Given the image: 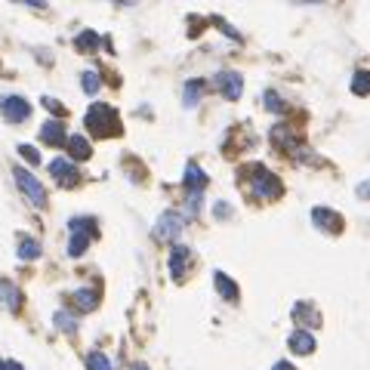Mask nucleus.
Listing matches in <instances>:
<instances>
[{"label":"nucleus","instance_id":"10","mask_svg":"<svg viewBox=\"0 0 370 370\" xmlns=\"http://www.w3.org/2000/svg\"><path fill=\"white\" fill-rule=\"evenodd\" d=\"M0 305L6 312H19L22 308V290L13 284L10 278H0Z\"/></svg>","mask_w":370,"mask_h":370},{"label":"nucleus","instance_id":"26","mask_svg":"<svg viewBox=\"0 0 370 370\" xmlns=\"http://www.w3.org/2000/svg\"><path fill=\"white\" fill-rule=\"evenodd\" d=\"M266 108H269V111H284V102H281L278 93H271V90L266 93Z\"/></svg>","mask_w":370,"mask_h":370},{"label":"nucleus","instance_id":"4","mask_svg":"<svg viewBox=\"0 0 370 370\" xmlns=\"http://www.w3.org/2000/svg\"><path fill=\"white\" fill-rule=\"evenodd\" d=\"M13 176H16V185L22 189V195L28 198L34 207H47V189L38 182V176H34L31 170H25V167H16Z\"/></svg>","mask_w":370,"mask_h":370},{"label":"nucleus","instance_id":"18","mask_svg":"<svg viewBox=\"0 0 370 370\" xmlns=\"http://www.w3.org/2000/svg\"><path fill=\"white\" fill-rule=\"evenodd\" d=\"M68 152H72V157H77V161H86L93 152H90V142H86L84 136H68Z\"/></svg>","mask_w":370,"mask_h":370},{"label":"nucleus","instance_id":"25","mask_svg":"<svg viewBox=\"0 0 370 370\" xmlns=\"http://www.w3.org/2000/svg\"><path fill=\"white\" fill-rule=\"evenodd\" d=\"M99 84H102V81H99V74H96V72H84V74H81V86H84V93H90V96H93L96 90H99Z\"/></svg>","mask_w":370,"mask_h":370},{"label":"nucleus","instance_id":"24","mask_svg":"<svg viewBox=\"0 0 370 370\" xmlns=\"http://www.w3.org/2000/svg\"><path fill=\"white\" fill-rule=\"evenodd\" d=\"M201 90H204V84L201 81H191V84H185V105H198V99H201Z\"/></svg>","mask_w":370,"mask_h":370},{"label":"nucleus","instance_id":"19","mask_svg":"<svg viewBox=\"0 0 370 370\" xmlns=\"http://www.w3.org/2000/svg\"><path fill=\"white\" fill-rule=\"evenodd\" d=\"M52 324L62 330V333H74L77 330V318L74 315H68L65 308H59V312H52Z\"/></svg>","mask_w":370,"mask_h":370},{"label":"nucleus","instance_id":"12","mask_svg":"<svg viewBox=\"0 0 370 370\" xmlns=\"http://www.w3.org/2000/svg\"><path fill=\"white\" fill-rule=\"evenodd\" d=\"M40 139L47 145H68V136H65V127H62V120H47L40 127Z\"/></svg>","mask_w":370,"mask_h":370},{"label":"nucleus","instance_id":"17","mask_svg":"<svg viewBox=\"0 0 370 370\" xmlns=\"http://www.w3.org/2000/svg\"><path fill=\"white\" fill-rule=\"evenodd\" d=\"M293 318H296L299 324H315V327H318L321 315H318V308H315L312 303H296V305H293Z\"/></svg>","mask_w":370,"mask_h":370},{"label":"nucleus","instance_id":"27","mask_svg":"<svg viewBox=\"0 0 370 370\" xmlns=\"http://www.w3.org/2000/svg\"><path fill=\"white\" fill-rule=\"evenodd\" d=\"M19 155L25 157L28 164H38L40 161V155H38V148H31V145H19Z\"/></svg>","mask_w":370,"mask_h":370},{"label":"nucleus","instance_id":"1","mask_svg":"<svg viewBox=\"0 0 370 370\" xmlns=\"http://www.w3.org/2000/svg\"><path fill=\"white\" fill-rule=\"evenodd\" d=\"M84 123L90 127L93 136H102V139L120 136V118H118V111H114L111 105H102V102L90 105V111H86Z\"/></svg>","mask_w":370,"mask_h":370},{"label":"nucleus","instance_id":"20","mask_svg":"<svg viewBox=\"0 0 370 370\" xmlns=\"http://www.w3.org/2000/svg\"><path fill=\"white\" fill-rule=\"evenodd\" d=\"M86 370H114V367H111L108 355L96 349V352H90V355H86Z\"/></svg>","mask_w":370,"mask_h":370},{"label":"nucleus","instance_id":"33","mask_svg":"<svg viewBox=\"0 0 370 370\" xmlns=\"http://www.w3.org/2000/svg\"><path fill=\"white\" fill-rule=\"evenodd\" d=\"M133 370H148V367H145V364H136V367H133Z\"/></svg>","mask_w":370,"mask_h":370},{"label":"nucleus","instance_id":"7","mask_svg":"<svg viewBox=\"0 0 370 370\" xmlns=\"http://www.w3.org/2000/svg\"><path fill=\"white\" fill-rule=\"evenodd\" d=\"M50 176H56L59 185H65V189H74L77 185V167L72 161H65V157H52V161L47 164Z\"/></svg>","mask_w":370,"mask_h":370},{"label":"nucleus","instance_id":"31","mask_svg":"<svg viewBox=\"0 0 370 370\" xmlns=\"http://www.w3.org/2000/svg\"><path fill=\"white\" fill-rule=\"evenodd\" d=\"M271 370H296L293 364H290V361H278V364L275 367H271Z\"/></svg>","mask_w":370,"mask_h":370},{"label":"nucleus","instance_id":"3","mask_svg":"<svg viewBox=\"0 0 370 370\" xmlns=\"http://www.w3.org/2000/svg\"><path fill=\"white\" fill-rule=\"evenodd\" d=\"M96 235V219L84 216V219H72V241H68V253L72 257H84L86 247H90Z\"/></svg>","mask_w":370,"mask_h":370},{"label":"nucleus","instance_id":"29","mask_svg":"<svg viewBox=\"0 0 370 370\" xmlns=\"http://www.w3.org/2000/svg\"><path fill=\"white\" fill-rule=\"evenodd\" d=\"M216 216H219V219H223V216H232V207H228V204H216Z\"/></svg>","mask_w":370,"mask_h":370},{"label":"nucleus","instance_id":"23","mask_svg":"<svg viewBox=\"0 0 370 370\" xmlns=\"http://www.w3.org/2000/svg\"><path fill=\"white\" fill-rule=\"evenodd\" d=\"M352 93L370 96V72H355V77H352Z\"/></svg>","mask_w":370,"mask_h":370},{"label":"nucleus","instance_id":"6","mask_svg":"<svg viewBox=\"0 0 370 370\" xmlns=\"http://www.w3.org/2000/svg\"><path fill=\"white\" fill-rule=\"evenodd\" d=\"M185 219L179 213H173V210H167V213H161V219H157V225H155V235L161 237V241H176V237L182 235V225Z\"/></svg>","mask_w":370,"mask_h":370},{"label":"nucleus","instance_id":"5","mask_svg":"<svg viewBox=\"0 0 370 370\" xmlns=\"http://www.w3.org/2000/svg\"><path fill=\"white\" fill-rule=\"evenodd\" d=\"M0 114L10 123H22L31 118V105H28V99H22V96H4V99H0Z\"/></svg>","mask_w":370,"mask_h":370},{"label":"nucleus","instance_id":"16","mask_svg":"<svg viewBox=\"0 0 370 370\" xmlns=\"http://www.w3.org/2000/svg\"><path fill=\"white\" fill-rule=\"evenodd\" d=\"M213 284H216V290H219V296H223V299L237 303V284L225 275V271H213Z\"/></svg>","mask_w":370,"mask_h":370},{"label":"nucleus","instance_id":"11","mask_svg":"<svg viewBox=\"0 0 370 370\" xmlns=\"http://www.w3.org/2000/svg\"><path fill=\"white\" fill-rule=\"evenodd\" d=\"M189 262H191V253H189V247H182V244H176L173 250H170V275L179 281L185 278V271H189Z\"/></svg>","mask_w":370,"mask_h":370},{"label":"nucleus","instance_id":"32","mask_svg":"<svg viewBox=\"0 0 370 370\" xmlns=\"http://www.w3.org/2000/svg\"><path fill=\"white\" fill-rule=\"evenodd\" d=\"M358 195H361V198H370V182H364V185H358Z\"/></svg>","mask_w":370,"mask_h":370},{"label":"nucleus","instance_id":"14","mask_svg":"<svg viewBox=\"0 0 370 370\" xmlns=\"http://www.w3.org/2000/svg\"><path fill=\"white\" fill-rule=\"evenodd\" d=\"M72 299H74L77 312H93V308L99 305V293H96L93 287H81V290H74Z\"/></svg>","mask_w":370,"mask_h":370},{"label":"nucleus","instance_id":"30","mask_svg":"<svg viewBox=\"0 0 370 370\" xmlns=\"http://www.w3.org/2000/svg\"><path fill=\"white\" fill-rule=\"evenodd\" d=\"M0 370H22V364H16V361H0Z\"/></svg>","mask_w":370,"mask_h":370},{"label":"nucleus","instance_id":"21","mask_svg":"<svg viewBox=\"0 0 370 370\" xmlns=\"http://www.w3.org/2000/svg\"><path fill=\"white\" fill-rule=\"evenodd\" d=\"M40 257V244L34 237H22L19 241V259H38Z\"/></svg>","mask_w":370,"mask_h":370},{"label":"nucleus","instance_id":"8","mask_svg":"<svg viewBox=\"0 0 370 370\" xmlns=\"http://www.w3.org/2000/svg\"><path fill=\"white\" fill-rule=\"evenodd\" d=\"M216 90L225 96L228 102H237L241 99V90H244V81L237 72H219L216 74Z\"/></svg>","mask_w":370,"mask_h":370},{"label":"nucleus","instance_id":"15","mask_svg":"<svg viewBox=\"0 0 370 370\" xmlns=\"http://www.w3.org/2000/svg\"><path fill=\"white\" fill-rule=\"evenodd\" d=\"M287 342H290V349H293L296 355H308V352H315V337L308 330H293Z\"/></svg>","mask_w":370,"mask_h":370},{"label":"nucleus","instance_id":"28","mask_svg":"<svg viewBox=\"0 0 370 370\" xmlns=\"http://www.w3.org/2000/svg\"><path fill=\"white\" fill-rule=\"evenodd\" d=\"M43 105H47V108H50V111H56V114H59V118H62V114H65V108H62V105H59L56 99H43Z\"/></svg>","mask_w":370,"mask_h":370},{"label":"nucleus","instance_id":"9","mask_svg":"<svg viewBox=\"0 0 370 370\" xmlns=\"http://www.w3.org/2000/svg\"><path fill=\"white\" fill-rule=\"evenodd\" d=\"M312 223L321 228V232H330V235H340L342 232V216L333 213L327 207H315L312 210Z\"/></svg>","mask_w":370,"mask_h":370},{"label":"nucleus","instance_id":"2","mask_svg":"<svg viewBox=\"0 0 370 370\" xmlns=\"http://www.w3.org/2000/svg\"><path fill=\"white\" fill-rule=\"evenodd\" d=\"M247 173H253L250 176V195L253 198H259V201H275V198H281V182H278V176L271 173V170H266L262 164H253Z\"/></svg>","mask_w":370,"mask_h":370},{"label":"nucleus","instance_id":"22","mask_svg":"<svg viewBox=\"0 0 370 370\" xmlns=\"http://www.w3.org/2000/svg\"><path fill=\"white\" fill-rule=\"evenodd\" d=\"M99 43H102V38H99L96 31H81V34L74 38V47H77V50H96Z\"/></svg>","mask_w":370,"mask_h":370},{"label":"nucleus","instance_id":"13","mask_svg":"<svg viewBox=\"0 0 370 370\" xmlns=\"http://www.w3.org/2000/svg\"><path fill=\"white\" fill-rule=\"evenodd\" d=\"M204 185H207V176H204V170H201L198 164L185 167V189H189V195H201Z\"/></svg>","mask_w":370,"mask_h":370}]
</instances>
